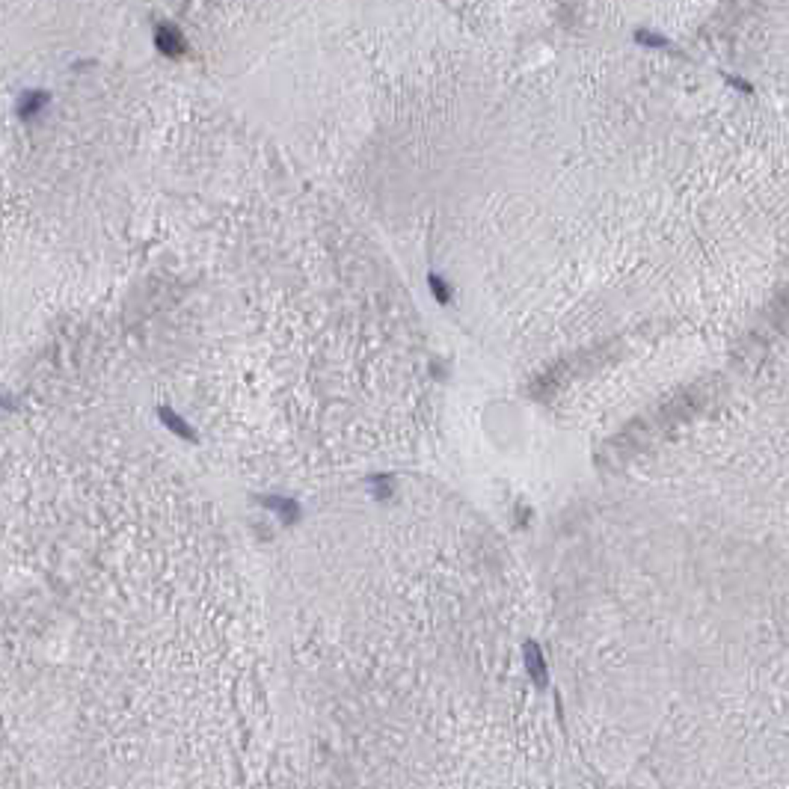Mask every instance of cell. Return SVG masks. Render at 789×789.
Returning a JSON list of instances; mask_svg holds the SVG:
<instances>
[{"instance_id": "obj_4", "label": "cell", "mask_w": 789, "mask_h": 789, "mask_svg": "<svg viewBox=\"0 0 789 789\" xmlns=\"http://www.w3.org/2000/svg\"><path fill=\"white\" fill-rule=\"evenodd\" d=\"M635 42H644L647 48H671V39L653 33V30H635Z\"/></svg>"}, {"instance_id": "obj_6", "label": "cell", "mask_w": 789, "mask_h": 789, "mask_svg": "<svg viewBox=\"0 0 789 789\" xmlns=\"http://www.w3.org/2000/svg\"><path fill=\"white\" fill-rule=\"evenodd\" d=\"M721 77H724V84H730L733 89H742L745 95H754V84H751V80H745L742 75H727V71H724Z\"/></svg>"}, {"instance_id": "obj_1", "label": "cell", "mask_w": 789, "mask_h": 789, "mask_svg": "<svg viewBox=\"0 0 789 789\" xmlns=\"http://www.w3.org/2000/svg\"><path fill=\"white\" fill-rule=\"evenodd\" d=\"M525 668H528V674H531V679H534V686H546L549 683V674H546V659H543V653H540V647H537L534 641H525Z\"/></svg>"}, {"instance_id": "obj_5", "label": "cell", "mask_w": 789, "mask_h": 789, "mask_svg": "<svg viewBox=\"0 0 789 789\" xmlns=\"http://www.w3.org/2000/svg\"><path fill=\"white\" fill-rule=\"evenodd\" d=\"M264 505H271L276 514L285 516V519H297V505L291 499H264Z\"/></svg>"}, {"instance_id": "obj_7", "label": "cell", "mask_w": 789, "mask_h": 789, "mask_svg": "<svg viewBox=\"0 0 789 789\" xmlns=\"http://www.w3.org/2000/svg\"><path fill=\"white\" fill-rule=\"evenodd\" d=\"M430 291H434V297H436L439 303H448V300H451V291L445 288V282L439 279L436 273H430Z\"/></svg>"}, {"instance_id": "obj_8", "label": "cell", "mask_w": 789, "mask_h": 789, "mask_svg": "<svg viewBox=\"0 0 789 789\" xmlns=\"http://www.w3.org/2000/svg\"><path fill=\"white\" fill-rule=\"evenodd\" d=\"M45 101H48V95L36 92V95H30V98H27V101H24V104H18V110H21L24 116H30V113H36V110H39V107H42Z\"/></svg>"}, {"instance_id": "obj_3", "label": "cell", "mask_w": 789, "mask_h": 789, "mask_svg": "<svg viewBox=\"0 0 789 789\" xmlns=\"http://www.w3.org/2000/svg\"><path fill=\"white\" fill-rule=\"evenodd\" d=\"M158 416H160V421H164V425H166L169 430H173V434H178L181 439H190V442H199V436L193 434V427L187 425V421H184L181 416H175V412L169 410V407H160V410H158Z\"/></svg>"}, {"instance_id": "obj_2", "label": "cell", "mask_w": 789, "mask_h": 789, "mask_svg": "<svg viewBox=\"0 0 789 789\" xmlns=\"http://www.w3.org/2000/svg\"><path fill=\"white\" fill-rule=\"evenodd\" d=\"M155 42H158V48L164 51L166 57H178V53L184 51V39H181V33H178L175 27H158Z\"/></svg>"}]
</instances>
